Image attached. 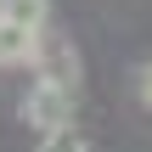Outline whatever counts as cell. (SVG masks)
Here are the masks:
<instances>
[{
  "label": "cell",
  "mask_w": 152,
  "mask_h": 152,
  "mask_svg": "<svg viewBox=\"0 0 152 152\" xmlns=\"http://www.w3.org/2000/svg\"><path fill=\"white\" fill-rule=\"evenodd\" d=\"M23 124H34L39 135H51V130H68L73 124V90H56V85H34L28 96H23Z\"/></svg>",
  "instance_id": "1"
},
{
  "label": "cell",
  "mask_w": 152,
  "mask_h": 152,
  "mask_svg": "<svg viewBox=\"0 0 152 152\" xmlns=\"http://www.w3.org/2000/svg\"><path fill=\"white\" fill-rule=\"evenodd\" d=\"M34 68H39V79L45 85H56V90H79V51L68 45V39H51V34H39V51H34Z\"/></svg>",
  "instance_id": "2"
},
{
  "label": "cell",
  "mask_w": 152,
  "mask_h": 152,
  "mask_svg": "<svg viewBox=\"0 0 152 152\" xmlns=\"http://www.w3.org/2000/svg\"><path fill=\"white\" fill-rule=\"evenodd\" d=\"M34 51H39V34L0 17V68H23V62H34Z\"/></svg>",
  "instance_id": "3"
},
{
  "label": "cell",
  "mask_w": 152,
  "mask_h": 152,
  "mask_svg": "<svg viewBox=\"0 0 152 152\" xmlns=\"http://www.w3.org/2000/svg\"><path fill=\"white\" fill-rule=\"evenodd\" d=\"M0 17L28 28V34H45V17H51V0H0Z\"/></svg>",
  "instance_id": "4"
},
{
  "label": "cell",
  "mask_w": 152,
  "mask_h": 152,
  "mask_svg": "<svg viewBox=\"0 0 152 152\" xmlns=\"http://www.w3.org/2000/svg\"><path fill=\"white\" fill-rule=\"evenodd\" d=\"M39 152H90V147H85V135H73V124H68V130H51V135L39 141Z\"/></svg>",
  "instance_id": "5"
},
{
  "label": "cell",
  "mask_w": 152,
  "mask_h": 152,
  "mask_svg": "<svg viewBox=\"0 0 152 152\" xmlns=\"http://www.w3.org/2000/svg\"><path fill=\"white\" fill-rule=\"evenodd\" d=\"M135 90H141V107H147V113H152V62H147V68H141V79H135Z\"/></svg>",
  "instance_id": "6"
}]
</instances>
